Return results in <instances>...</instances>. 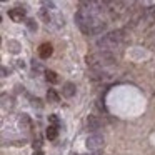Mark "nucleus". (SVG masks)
<instances>
[{"instance_id": "nucleus-1", "label": "nucleus", "mask_w": 155, "mask_h": 155, "mask_svg": "<svg viewBox=\"0 0 155 155\" xmlns=\"http://www.w3.org/2000/svg\"><path fill=\"white\" fill-rule=\"evenodd\" d=\"M87 64L90 65L94 70H102L107 65L115 64V55L110 50H100L97 54H92L87 57Z\"/></svg>"}, {"instance_id": "nucleus-2", "label": "nucleus", "mask_w": 155, "mask_h": 155, "mask_svg": "<svg viewBox=\"0 0 155 155\" xmlns=\"http://www.w3.org/2000/svg\"><path fill=\"white\" fill-rule=\"evenodd\" d=\"M124 40V32L122 30H114V32H108L105 34L102 38L97 40V47L100 50H112V48L118 47Z\"/></svg>"}, {"instance_id": "nucleus-3", "label": "nucleus", "mask_w": 155, "mask_h": 155, "mask_svg": "<svg viewBox=\"0 0 155 155\" xmlns=\"http://www.w3.org/2000/svg\"><path fill=\"white\" fill-rule=\"evenodd\" d=\"M104 137L98 134H94L90 135V137H87V140H85V145H87L88 150H100L102 147H104Z\"/></svg>"}, {"instance_id": "nucleus-4", "label": "nucleus", "mask_w": 155, "mask_h": 155, "mask_svg": "<svg viewBox=\"0 0 155 155\" xmlns=\"http://www.w3.org/2000/svg\"><path fill=\"white\" fill-rule=\"evenodd\" d=\"M87 128L90 132H97L102 128V120L97 117V115H88L87 117Z\"/></svg>"}, {"instance_id": "nucleus-5", "label": "nucleus", "mask_w": 155, "mask_h": 155, "mask_svg": "<svg viewBox=\"0 0 155 155\" xmlns=\"http://www.w3.org/2000/svg\"><path fill=\"white\" fill-rule=\"evenodd\" d=\"M8 17L12 18L14 22H22L25 18V10L24 8H12V10H8Z\"/></svg>"}, {"instance_id": "nucleus-6", "label": "nucleus", "mask_w": 155, "mask_h": 155, "mask_svg": "<svg viewBox=\"0 0 155 155\" xmlns=\"http://www.w3.org/2000/svg\"><path fill=\"white\" fill-rule=\"evenodd\" d=\"M52 52H54V48H52V45L47 44V42H45V44H42L40 47H38V55H40V58H44V60L50 57Z\"/></svg>"}, {"instance_id": "nucleus-7", "label": "nucleus", "mask_w": 155, "mask_h": 155, "mask_svg": "<svg viewBox=\"0 0 155 155\" xmlns=\"http://www.w3.org/2000/svg\"><path fill=\"white\" fill-rule=\"evenodd\" d=\"M75 92H77V87H75L72 82H67V84L64 85V88H62V94H64L67 98H72L75 95Z\"/></svg>"}, {"instance_id": "nucleus-8", "label": "nucleus", "mask_w": 155, "mask_h": 155, "mask_svg": "<svg viewBox=\"0 0 155 155\" xmlns=\"http://www.w3.org/2000/svg\"><path fill=\"white\" fill-rule=\"evenodd\" d=\"M57 135H58V128H57V125H48V128H47V138L48 140H55L57 138Z\"/></svg>"}, {"instance_id": "nucleus-9", "label": "nucleus", "mask_w": 155, "mask_h": 155, "mask_svg": "<svg viewBox=\"0 0 155 155\" xmlns=\"http://www.w3.org/2000/svg\"><path fill=\"white\" fill-rule=\"evenodd\" d=\"M47 100L52 102V104H57V102L60 100V97H58V94L54 90V88H48V92H47Z\"/></svg>"}, {"instance_id": "nucleus-10", "label": "nucleus", "mask_w": 155, "mask_h": 155, "mask_svg": "<svg viewBox=\"0 0 155 155\" xmlns=\"http://www.w3.org/2000/svg\"><path fill=\"white\" fill-rule=\"evenodd\" d=\"M45 78H47V82H50V84H57V82H58V75L55 74L54 70H47V72H45Z\"/></svg>"}, {"instance_id": "nucleus-11", "label": "nucleus", "mask_w": 155, "mask_h": 155, "mask_svg": "<svg viewBox=\"0 0 155 155\" xmlns=\"http://www.w3.org/2000/svg\"><path fill=\"white\" fill-rule=\"evenodd\" d=\"M8 48H10V52L17 54V52H18V48H20V47H18V44H17L15 40H10V42H8Z\"/></svg>"}, {"instance_id": "nucleus-12", "label": "nucleus", "mask_w": 155, "mask_h": 155, "mask_svg": "<svg viewBox=\"0 0 155 155\" xmlns=\"http://www.w3.org/2000/svg\"><path fill=\"white\" fill-rule=\"evenodd\" d=\"M27 25H28V28L30 30H37V24H35V20H27Z\"/></svg>"}, {"instance_id": "nucleus-13", "label": "nucleus", "mask_w": 155, "mask_h": 155, "mask_svg": "<svg viewBox=\"0 0 155 155\" xmlns=\"http://www.w3.org/2000/svg\"><path fill=\"white\" fill-rule=\"evenodd\" d=\"M48 122H50V124H54V125H57V124H58L57 115H50V117H48Z\"/></svg>"}, {"instance_id": "nucleus-14", "label": "nucleus", "mask_w": 155, "mask_h": 155, "mask_svg": "<svg viewBox=\"0 0 155 155\" xmlns=\"http://www.w3.org/2000/svg\"><path fill=\"white\" fill-rule=\"evenodd\" d=\"M34 70H37V72H40L42 70V67L38 64H35V60H34Z\"/></svg>"}, {"instance_id": "nucleus-15", "label": "nucleus", "mask_w": 155, "mask_h": 155, "mask_svg": "<svg viewBox=\"0 0 155 155\" xmlns=\"http://www.w3.org/2000/svg\"><path fill=\"white\" fill-rule=\"evenodd\" d=\"M34 155H44V152H42V150H35Z\"/></svg>"}, {"instance_id": "nucleus-16", "label": "nucleus", "mask_w": 155, "mask_h": 155, "mask_svg": "<svg viewBox=\"0 0 155 155\" xmlns=\"http://www.w3.org/2000/svg\"><path fill=\"white\" fill-rule=\"evenodd\" d=\"M92 155H100V153H98V152H97V150H95V153H92Z\"/></svg>"}, {"instance_id": "nucleus-17", "label": "nucleus", "mask_w": 155, "mask_h": 155, "mask_svg": "<svg viewBox=\"0 0 155 155\" xmlns=\"http://www.w3.org/2000/svg\"><path fill=\"white\" fill-rule=\"evenodd\" d=\"M4 2H5V0H4Z\"/></svg>"}]
</instances>
